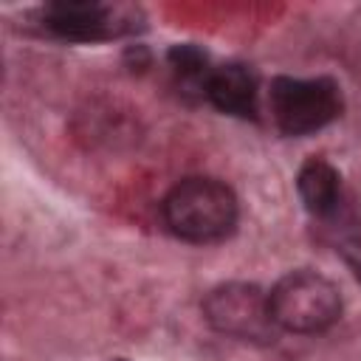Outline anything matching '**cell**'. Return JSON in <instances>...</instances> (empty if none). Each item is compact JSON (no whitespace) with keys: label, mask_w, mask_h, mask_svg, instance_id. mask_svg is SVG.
<instances>
[{"label":"cell","mask_w":361,"mask_h":361,"mask_svg":"<svg viewBox=\"0 0 361 361\" xmlns=\"http://www.w3.org/2000/svg\"><path fill=\"white\" fill-rule=\"evenodd\" d=\"M164 223L186 243H220L237 226V197L214 178H186L164 197Z\"/></svg>","instance_id":"cell-1"},{"label":"cell","mask_w":361,"mask_h":361,"mask_svg":"<svg viewBox=\"0 0 361 361\" xmlns=\"http://www.w3.org/2000/svg\"><path fill=\"white\" fill-rule=\"evenodd\" d=\"M271 316L288 333H322L341 316L338 288L316 271H290L268 293Z\"/></svg>","instance_id":"cell-2"},{"label":"cell","mask_w":361,"mask_h":361,"mask_svg":"<svg viewBox=\"0 0 361 361\" xmlns=\"http://www.w3.org/2000/svg\"><path fill=\"white\" fill-rule=\"evenodd\" d=\"M268 107L274 124L285 135H307L336 121L344 102L338 82L330 76H276L268 87Z\"/></svg>","instance_id":"cell-3"},{"label":"cell","mask_w":361,"mask_h":361,"mask_svg":"<svg viewBox=\"0 0 361 361\" xmlns=\"http://www.w3.org/2000/svg\"><path fill=\"white\" fill-rule=\"evenodd\" d=\"M206 322L231 338L268 344L276 336V322L271 316L268 293L254 282H226L209 290L203 299Z\"/></svg>","instance_id":"cell-4"},{"label":"cell","mask_w":361,"mask_h":361,"mask_svg":"<svg viewBox=\"0 0 361 361\" xmlns=\"http://www.w3.org/2000/svg\"><path fill=\"white\" fill-rule=\"evenodd\" d=\"M39 20L51 34L71 42H102L124 31H133V17L127 8L87 0L51 3L39 11Z\"/></svg>","instance_id":"cell-5"},{"label":"cell","mask_w":361,"mask_h":361,"mask_svg":"<svg viewBox=\"0 0 361 361\" xmlns=\"http://www.w3.org/2000/svg\"><path fill=\"white\" fill-rule=\"evenodd\" d=\"M257 96H259L257 73L243 62L217 65L206 85V99L228 116L257 113Z\"/></svg>","instance_id":"cell-6"},{"label":"cell","mask_w":361,"mask_h":361,"mask_svg":"<svg viewBox=\"0 0 361 361\" xmlns=\"http://www.w3.org/2000/svg\"><path fill=\"white\" fill-rule=\"evenodd\" d=\"M299 197L305 209L316 217H330L341 206V178L324 158H307L296 178Z\"/></svg>","instance_id":"cell-7"},{"label":"cell","mask_w":361,"mask_h":361,"mask_svg":"<svg viewBox=\"0 0 361 361\" xmlns=\"http://www.w3.org/2000/svg\"><path fill=\"white\" fill-rule=\"evenodd\" d=\"M169 68L175 73V82L183 93H203L206 96V85L212 76V65L209 56L195 48V45H175L169 51Z\"/></svg>","instance_id":"cell-8"},{"label":"cell","mask_w":361,"mask_h":361,"mask_svg":"<svg viewBox=\"0 0 361 361\" xmlns=\"http://www.w3.org/2000/svg\"><path fill=\"white\" fill-rule=\"evenodd\" d=\"M338 251H341L344 262L350 265V271H353V274L358 276V282H361V228L347 231V234L341 237V243H338Z\"/></svg>","instance_id":"cell-9"},{"label":"cell","mask_w":361,"mask_h":361,"mask_svg":"<svg viewBox=\"0 0 361 361\" xmlns=\"http://www.w3.org/2000/svg\"><path fill=\"white\" fill-rule=\"evenodd\" d=\"M116 361H124V358H116Z\"/></svg>","instance_id":"cell-10"}]
</instances>
